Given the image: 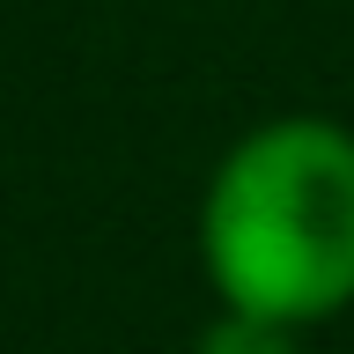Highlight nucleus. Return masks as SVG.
I'll list each match as a JSON object with an SVG mask.
<instances>
[{
    "label": "nucleus",
    "mask_w": 354,
    "mask_h": 354,
    "mask_svg": "<svg viewBox=\"0 0 354 354\" xmlns=\"http://www.w3.org/2000/svg\"><path fill=\"white\" fill-rule=\"evenodd\" d=\"M295 325H281V317H251V310H229L221 325H207V339H199V354H295V339H288Z\"/></svg>",
    "instance_id": "obj_2"
},
{
    "label": "nucleus",
    "mask_w": 354,
    "mask_h": 354,
    "mask_svg": "<svg viewBox=\"0 0 354 354\" xmlns=\"http://www.w3.org/2000/svg\"><path fill=\"white\" fill-rule=\"evenodd\" d=\"M199 243L229 310L310 325L354 303V140L325 118H281L236 140Z\"/></svg>",
    "instance_id": "obj_1"
}]
</instances>
